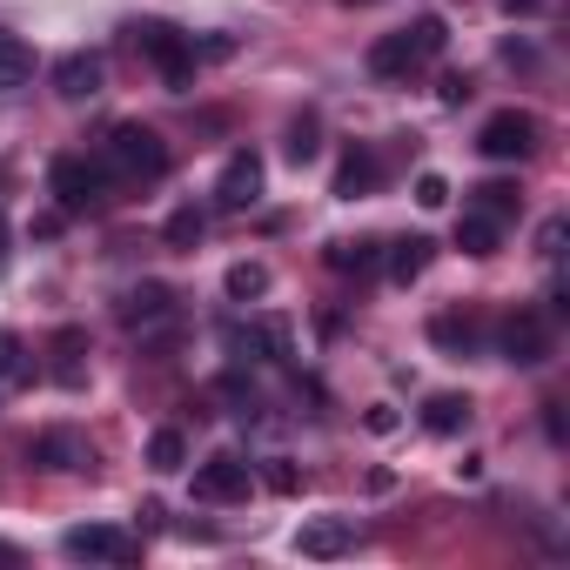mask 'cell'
Returning <instances> with one entry per match:
<instances>
[{"label":"cell","mask_w":570,"mask_h":570,"mask_svg":"<svg viewBox=\"0 0 570 570\" xmlns=\"http://www.w3.org/2000/svg\"><path fill=\"white\" fill-rule=\"evenodd\" d=\"M81 356H88V336H81V330H61V336H55V383H61V390H81V383H88V363H81Z\"/></svg>","instance_id":"17"},{"label":"cell","mask_w":570,"mask_h":570,"mask_svg":"<svg viewBox=\"0 0 570 570\" xmlns=\"http://www.w3.org/2000/svg\"><path fill=\"white\" fill-rule=\"evenodd\" d=\"M343 8H370V0H343Z\"/></svg>","instance_id":"36"},{"label":"cell","mask_w":570,"mask_h":570,"mask_svg":"<svg viewBox=\"0 0 570 570\" xmlns=\"http://www.w3.org/2000/svg\"><path fill=\"white\" fill-rule=\"evenodd\" d=\"M202 235H208V215H202V208H175V215H168V248L188 255V248H202Z\"/></svg>","instance_id":"24"},{"label":"cell","mask_w":570,"mask_h":570,"mask_svg":"<svg viewBox=\"0 0 570 570\" xmlns=\"http://www.w3.org/2000/svg\"><path fill=\"white\" fill-rule=\"evenodd\" d=\"M148 463H155V470H181V463H188L181 430H155V436H148Z\"/></svg>","instance_id":"26"},{"label":"cell","mask_w":570,"mask_h":570,"mask_svg":"<svg viewBox=\"0 0 570 570\" xmlns=\"http://www.w3.org/2000/svg\"><path fill=\"white\" fill-rule=\"evenodd\" d=\"M330 268L336 275H370V268H383V248L376 242H330Z\"/></svg>","instance_id":"22"},{"label":"cell","mask_w":570,"mask_h":570,"mask_svg":"<svg viewBox=\"0 0 570 570\" xmlns=\"http://www.w3.org/2000/svg\"><path fill=\"white\" fill-rule=\"evenodd\" d=\"M430 336H436L443 350H456V356H463V350L476 343V323H470V316H436V323H430Z\"/></svg>","instance_id":"27"},{"label":"cell","mask_w":570,"mask_h":570,"mask_svg":"<svg viewBox=\"0 0 570 570\" xmlns=\"http://www.w3.org/2000/svg\"><path fill=\"white\" fill-rule=\"evenodd\" d=\"M476 148H483L490 161H523V155L537 148V115H523V108H497V115L483 121Z\"/></svg>","instance_id":"6"},{"label":"cell","mask_w":570,"mask_h":570,"mask_svg":"<svg viewBox=\"0 0 570 570\" xmlns=\"http://www.w3.org/2000/svg\"><path fill=\"white\" fill-rule=\"evenodd\" d=\"M430 255H436V242H430V235H403V242H390L383 268H390V282H416V275L430 268Z\"/></svg>","instance_id":"14"},{"label":"cell","mask_w":570,"mask_h":570,"mask_svg":"<svg viewBox=\"0 0 570 570\" xmlns=\"http://www.w3.org/2000/svg\"><path fill=\"white\" fill-rule=\"evenodd\" d=\"M0 563H21V550H14V543H0Z\"/></svg>","instance_id":"35"},{"label":"cell","mask_w":570,"mask_h":570,"mask_svg":"<svg viewBox=\"0 0 570 570\" xmlns=\"http://www.w3.org/2000/svg\"><path fill=\"white\" fill-rule=\"evenodd\" d=\"M101 161H88V155H61L55 168H48V195H55V208L61 215H88V208H101Z\"/></svg>","instance_id":"5"},{"label":"cell","mask_w":570,"mask_h":570,"mask_svg":"<svg viewBox=\"0 0 570 570\" xmlns=\"http://www.w3.org/2000/svg\"><path fill=\"white\" fill-rule=\"evenodd\" d=\"M255 202H262V155H255V148H235V155L222 161L215 208H222V215H242V208H255Z\"/></svg>","instance_id":"7"},{"label":"cell","mask_w":570,"mask_h":570,"mask_svg":"<svg viewBox=\"0 0 570 570\" xmlns=\"http://www.w3.org/2000/svg\"><path fill=\"white\" fill-rule=\"evenodd\" d=\"M101 75H108L101 55H88V48H81V55H61V61H55V95H61V101H95V95H101Z\"/></svg>","instance_id":"11"},{"label":"cell","mask_w":570,"mask_h":570,"mask_svg":"<svg viewBox=\"0 0 570 570\" xmlns=\"http://www.w3.org/2000/svg\"><path fill=\"white\" fill-rule=\"evenodd\" d=\"M168 309H175V296L161 289V282H141V289H128V296H121V323H128V330H141V323H161Z\"/></svg>","instance_id":"15"},{"label":"cell","mask_w":570,"mask_h":570,"mask_svg":"<svg viewBox=\"0 0 570 570\" xmlns=\"http://www.w3.org/2000/svg\"><path fill=\"white\" fill-rule=\"evenodd\" d=\"M222 289H228V303H255V296H268V262H235V268L222 275Z\"/></svg>","instance_id":"21"},{"label":"cell","mask_w":570,"mask_h":570,"mask_svg":"<svg viewBox=\"0 0 570 570\" xmlns=\"http://www.w3.org/2000/svg\"><path fill=\"white\" fill-rule=\"evenodd\" d=\"M35 463H41V470H88V450H81V436L48 430V436L35 443Z\"/></svg>","instance_id":"18"},{"label":"cell","mask_w":570,"mask_h":570,"mask_svg":"<svg viewBox=\"0 0 570 570\" xmlns=\"http://www.w3.org/2000/svg\"><path fill=\"white\" fill-rule=\"evenodd\" d=\"M28 363H21V336L14 330H0V383H21Z\"/></svg>","instance_id":"28"},{"label":"cell","mask_w":570,"mask_h":570,"mask_svg":"<svg viewBox=\"0 0 570 570\" xmlns=\"http://www.w3.org/2000/svg\"><path fill=\"white\" fill-rule=\"evenodd\" d=\"M443 41H450L443 14H423L416 28H396V35H383V41L370 48V75L403 81V75H416L423 61H436V55H443Z\"/></svg>","instance_id":"1"},{"label":"cell","mask_w":570,"mask_h":570,"mask_svg":"<svg viewBox=\"0 0 570 570\" xmlns=\"http://www.w3.org/2000/svg\"><path fill=\"white\" fill-rule=\"evenodd\" d=\"M497 242H503V228H497L490 215H476V208H470V215L456 222V248H463V255H476V262H483V255H497Z\"/></svg>","instance_id":"20"},{"label":"cell","mask_w":570,"mask_h":570,"mask_svg":"<svg viewBox=\"0 0 570 570\" xmlns=\"http://www.w3.org/2000/svg\"><path fill=\"white\" fill-rule=\"evenodd\" d=\"M370 188H376V155H370V148H350V155L336 161V195H343V202H363Z\"/></svg>","instance_id":"16"},{"label":"cell","mask_w":570,"mask_h":570,"mask_svg":"<svg viewBox=\"0 0 570 570\" xmlns=\"http://www.w3.org/2000/svg\"><path fill=\"white\" fill-rule=\"evenodd\" d=\"M135 48L161 68V81H168L175 95L195 88V61H202V55H195V41H188L181 28H168V21H141V28H135Z\"/></svg>","instance_id":"4"},{"label":"cell","mask_w":570,"mask_h":570,"mask_svg":"<svg viewBox=\"0 0 570 570\" xmlns=\"http://www.w3.org/2000/svg\"><path fill=\"white\" fill-rule=\"evenodd\" d=\"M503 8H510V14H537V8H543V0H503Z\"/></svg>","instance_id":"34"},{"label":"cell","mask_w":570,"mask_h":570,"mask_svg":"<svg viewBox=\"0 0 570 570\" xmlns=\"http://www.w3.org/2000/svg\"><path fill=\"white\" fill-rule=\"evenodd\" d=\"M470 95H476V88H470L463 75H443V88H436V101H443V108H463Z\"/></svg>","instance_id":"32"},{"label":"cell","mask_w":570,"mask_h":570,"mask_svg":"<svg viewBox=\"0 0 570 570\" xmlns=\"http://www.w3.org/2000/svg\"><path fill=\"white\" fill-rule=\"evenodd\" d=\"M396 423H403V416H396V410H390V403H376V410H370V430H376V436H390V430H396Z\"/></svg>","instance_id":"33"},{"label":"cell","mask_w":570,"mask_h":570,"mask_svg":"<svg viewBox=\"0 0 570 570\" xmlns=\"http://www.w3.org/2000/svg\"><path fill=\"white\" fill-rule=\"evenodd\" d=\"M108 168L128 175V181H161L168 175V141L148 128V121H121L108 135Z\"/></svg>","instance_id":"2"},{"label":"cell","mask_w":570,"mask_h":570,"mask_svg":"<svg viewBox=\"0 0 570 570\" xmlns=\"http://www.w3.org/2000/svg\"><path fill=\"white\" fill-rule=\"evenodd\" d=\"M517 208H523V195H517L510 181H483V188H476V215L503 222V215H517Z\"/></svg>","instance_id":"25"},{"label":"cell","mask_w":570,"mask_h":570,"mask_svg":"<svg viewBox=\"0 0 570 570\" xmlns=\"http://www.w3.org/2000/svg\"><path fill=\"white\" fill-rule=\"evenodd\" d=\"M61 550H68V557H81V563H128L141 543H135L128 530H115V523H81V530H68V537H61Z\"/></svg>","instance_id":"8"},{"label":"cell","mask_w":570,"mask_h":570,"mask_svg":"<svg viewBox=\"0 0 570 570\" xmlns=\"http://www.w3.org/2000/svg\"><path fill=\"white\" fill-rule=\"evenodd\" d=\"M248 483H255V470H248L242 456H228V450H222V456H208V463L195 470V497H202V503H242V497H248Z\"/></svg>","instance_id":"9"},{"label":"cell","mask_w":570,"mask_h":570,"mask_svg":"<svg viewBox=\"0 0 570 570\" xmlns=\"http://www.w3.org/2000/svg\"><path fill=\"white\" fill-rule=\"evenodd\" d=\"M316 155H323V121H316V115H296V121H289V161L309 168Z\"/></svg>","instance_id":"23"},{"label":"cell","mask_w":570,"mask_h":570,"mask_svg":"<svg viewBox=\"0 0 570 570\" xmlns=\"http://www.w3.org/2000/svg\"><path fill=\"white\" fill-rule=\"evenodd\" d=\"M497 350L510 370H543L557 356V330H550V309H510L503 330H497Z\"/></svg>","instance_id":"3"},{"label":"cell","mask_w":570,"mask_h":570,"mask_svg":"<svg viewBox=\"0 0 570 570\" xmlns=\"http://www.w3.org/2000/svg\"><path fill=\"white\" fill-rule=\"evenodd\" d=\"M537 255H543V262H557V255H563V215H550V222L537 228Z\"/></svg>","instance_id":"30"},{"label":"cell","mask_w":570,"mask_h":570,"mask_svg":"<svg viewBox=\"0 0 570 570\" xmlns=\"http://www.w3.org/2000/svg\"><path fill=\"white\" fill-rule=\"evenodd\" d=\"M416 202H423V208H443V202H450V181H443V175H416Z\"/></svg>","instance_id":"31"},{"label":"cell","mask_w":570,"mask_h":570,"mask_svg":"<svg viewBox=\"0 0 570 570\" xmlns=\"http://www.w3.org/2000/svg\"><path fill=\"white\" fill-rule=\"evenodd\" d=\"M262 476H268V490H275V497H296V483H303L289 456H268V470H262Z\"/></svg>","instance_id":"29"},{"label":"cell","mask_w":570,"mask_h":570,"mask_svg":"<svg viewBox=\"0 0 570 570\" xmlns=\"http://www.w3.org/2000/svg\"><path fill=\"white\" fill-rule=\"evenodd\" d=\"M228 343H235L242 356H255V363H289V356H296V336H289V323H282V316H262V323L235 330Z\"/></svg>","instance_id":"10"},{"label":"cell","mask_w":570,"mask_h":570,"mask_svg":"<svg viewBox=\"0 0 570 570\" xmlns=\"http://www.w3.org/2000/svg\"><path fill=\"white\" fill-rule=\"evenodd\" d=\"M356 543V523L350 517H309L303 530H296V550L303 557H343Z\"/></svg>","instance_id":"12"},{"label":"cell","mask_w":570,"mask_h":570,"mask_svg":"<svg viewBox=\"0 0 570 570\" xmlns=\"http://www.w3.org/2000/svg\"><path fill=\"white\" fill-rule=\"evenodd\" d=\"M423 430H430V436H463V430H470V396L436 390V396L423 403Z\"/></svg>","instance_id":"13"},{"label":"cell","mask_w":570,"mask_h":570,"mask_svg":"<svg viewBox=\"0 0 570 570\" xmlns=\"http://www.w3.org/2000/svg\"><path fill=\"white\" fill-rule=\"evenodd\" d=\"M28 75H35V55H28V41L0 28V95H14Z\"/></svg>","instance_id":"19"}]
</instances>
